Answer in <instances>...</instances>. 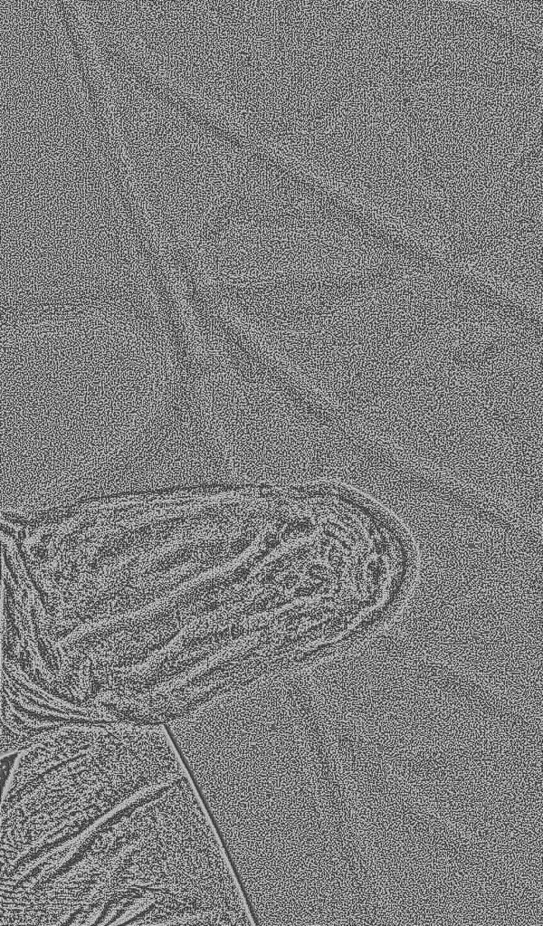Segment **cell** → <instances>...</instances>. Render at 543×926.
I'll return each mask as SVG.
<instances>
[{
    "instance_id": "6da1fadb",
    "label": "cell",
    "mask_w": 543,
    "mask_h": 926,
    "mask_svg": "<svg viewBox=\"0 0 543 926\" xmlns=\"http://www.w3.org/2000/svg\"><path fill=\"white\" fill-rule=\"evenodd\" d=\"M45 901L62 925H206L234 874L195 787L148 786L51 854Z\"/></svg>"
},
{
    "instance_id": "7a4b0ae2",
    "label": "cell",
    "mask_w": 543,
    "mask_h": 926,
    "mask_svg": "<svg viewBox=\"0 0 543 926\" xmlns=\"http://www.w3.org/2000/svg\"><path fill=\"white\" fill-rule=\"evenodd\" d=\"M178 768L161 725L119 721L43 735L15 754L2 787V868L24 867L73 839Z\"/></svg>"
},
{
    "instance_id": "3957f363",
    "label": "cell",
    "mask_w": 543,
    "mask_h": 926,
    "mask_svg": "<svg viewBox=\"0 0 543 926\" xmlns=\"http://www.w3.org/2000/svg\"><path fill=\"white\" fill-rule=\"evenodd\" d=\"M1 690V758L61 728L119 721L93 699L81 703L50 692L3 655Z\"/></svg>"
},
{
    "instance_id": "277c9868",
    "label": "cell",
    "mask_w": 543,
    "mask_h": 926,
    "mask_svg": "<svg viewBox=\"0 0 543 926\" xmlns=\"http://www.w3.org/2000/svg\"><path fill=\"white\" fill-rule=\"evenodd\" d=\"M275 924H278V925H290V924H283V923H278V922H275ZM322 924H309V925H322ZM291 925H295V924H291Z\"/></svg>"
}]
</instances>
